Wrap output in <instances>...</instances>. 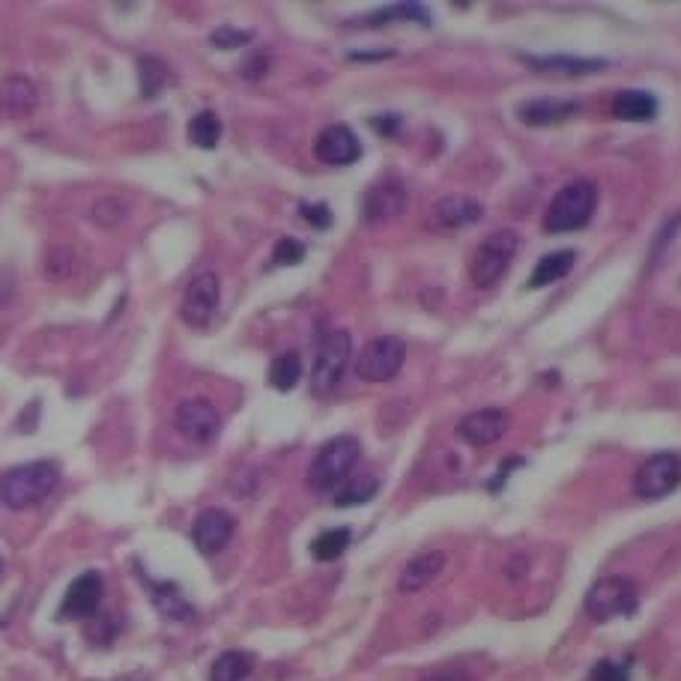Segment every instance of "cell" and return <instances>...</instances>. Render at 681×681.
<instances>
[{"label": "cell", "mask_w": 681, "mask_h": 681, "mask_svg": "<svg viewBox=\"0 0 681 681\" xmlns=\"http://www.w3.org/2000/svg\"><path fill=\"white\" fill-rule=\"evenodd\" d=\"M36 108V87L24 75H9L0 81V111L9 117H27Z\"/></svg>", "instance_id": "cell-19"}, {"label": "cell", "mask_w": 681, "mask_h": 681, "mask_svg": "<svg viewBox=\"0 0 681 681\" xmlns=\"http://www.w3.org/2000/svg\"><path fill=\"white\" fill-rule=\"evenodd\" d=\"M189 141L201 150H213L222 141V120L213 111H201L189 120Z\"/></svg>", "instance_id": "cell-26"}, {"label": "cell", "mask_w": 681, "mask_h": 681, "mask_svg": "<svg viewBox=\"0 0 681 681\" xmlns=\"http://www.w3.org/2000/svg\"><path fill=\"white\" fill-rule=\"evenodd\" d=\"M422 681H469V676L463 670H437V673L425 676Z\"/></svg>", "instance_id": "cell-36"}, {"label": "cell", "mask_w": 681, "mask_h": 681, "mask_svg": "<svg viewBox=\"0 0 681 681\" xmlns=\"http://www.w3.org/2000/svg\"><path fill=\"white\" fill-rule=\"evenodd\" d=\"M514 254H517V233L514 230H493L472 254V263H469L472 284L481 287V290L493 287L511 269Z\"/></svg>", "instance_id": "cell-4"}, {"label": "cell", "mask_w": 681, "mask_h": 681, "mask_svg": "<svg viewBox=\"0 0 681 681\" xmlns=\"http://www.w3.org/2000/svg\"><path fill=\"white\" fill-rule=\"evenodd\" d=\"M589 681H631V664L598 661V664L592 667V679Z\"/></svg>", "instance_id": "cell-33"}, {"label": "cell", "mask_w": 681, "mask_h": 681, "mask_svg": "<svg viewBox=\"0 0 681 681\" xmlns=\"http://www.w3.org/2000/svg\"><path fill=\"white\" fill-rule=\"evenodd\" d=\"M138 72H141V96H147V99L159 96L165 90L168 78H171L165 63L156 60V57H141L138 60Z\"/></svg>", "instance_id": "cell-29"}, {"label": "cell", "mask_w": 681, "mask_h": 681, "mask_svg": "<svg viewBox=\"0 0 681 681\" xmlns=\"http://www.w3.org/2000/svg\"><path fill=\"white\" fill-rule=\"evenodd\" d=\"M102 595H105V583H102V574L99 571H84L78 574L66 595H63V604H60V619H90L99 613V604H102Z\"/></svg>", "instance_id": "cell-11"}, {"label": "cell", "mask_w": 681, "mask_h": 681, "mask_svg": "<svg viewBox=\"0 0 681 681\" xmlns=\"http://www.w3.org/2000/svg\"><path fill=\"white\" fill-rule=\"evenodd\" d=\"M248 42H251V33L248 30H236V27H216L210 33V45L222 48V51H236V48H242Z\"/></svg>", "instance_id": "cell-32"}, {"label": "cell", "mask_w": 681, "mask_h": 681, "mask_svg": "<svg viewBox=\"0 0 681 681\" xmlns=\"http://www.w3.org/2000/svg\"><path fill=\"white\" fill-rule=\"evenodd\" d=\"M117 681H135V679H117Z\"/></svg>", "instance_id": "cell-37"}, {"label": "cell", "mask_w": 681, "mask_h": 681, "mask_svg": "<svg viewBox=\"0 0 681 681\" xmlns=\"http://www.w3.org/2000/svg\"><path fill=\"white\" fill-rule=\"evenodd\" d=\"M681 484V457L673 452L652 454L634 475V493L640 499H664Z\"/></svg>", "instance_id": "cell-8"}, {"label": "cell", "mask_w": 681, "mask_h": 681, "mask_svg": "<svg viewBox=\"0 0 681 681\" xmlns=\"http://www.w3.org/2000/svg\"><path fill=\"white\" fill-rule=\"evenodd\" d=\"M481 213H484V207H481L475 198H469V195H446V198L437 204V210H434L437 225L443 227L472 225V222L481 219Z\"/></svg>", "instance_id": "cell-21"}, {"label": "cell", "mask_w": 681, "mask_h": 681, "mask_svg": "<svg viewBox=\"0 0 681 681\" xmlns=\"http://www.w3.org/2000/svg\"><path fill=\"white\" fill-rule=\"evenodd\" d=\"M350 547V529L347 526H338V529H326L320 532L314 541H311V556L317 562H335L347 553Z\"/></svg>", "instance_id": "cell-24"}, {"label": "cell", "mask_w": 681, "mask_h": 681, "mask_svg": "<svg viewBox=\"0 0 681 681\" xmlns=\"http://www.w3.org/2000/svg\"><path fill=\"white\" fill-rule=\"evenodd\" d=\"M350 353H353L350 332L332 329V332H326L320 338L317 356H314V371H311V392L314 395L323 398V395H329L341 383V377H344V371L350 365Z\"/></svg>", "instance_id": "cell-5"}, {"label": "cell", "mask_w": 681, "mask_h": 681, "mask_svg": "<svg viewBox=\"0 0 681 681\" xmlns=\"http://www.w3.org/2000/svg\"><path fill=\"white\" fill-rule=\"evenodd\" d=\"M407 204H410V195H407L404 183H398V180H380V183H374L365 192L362 210H365V219L368 222H392V219H398L407 210Z\"/></svg>", "instance_id": "cell-13"}, {"label": "cell", "mask_w": 681, "mask_h": 681, "mask_svg": "<svg viewBox=\"0 0 681 681\" xmlns=\"http://www.w3.org/2000/svg\"><path fill=\"white\" fill-rule=\"evenodd\" d=\"M637 604H640L637 586L628 577H619V574L595 580L589 586V592H586V601H583L589 619H595V622H610L616 616H631V613H637Z\"/></svg>", "instance_id": "cell-6"}, {"label": "cell", "mask_w": 681, "mask_h": 681, "mask_svg": "<svg viewBox=\"0 0 681 681\" xmlns=\"http://www.w3.org/2000/svg\"><path fill=\"white\" fill-rule=\"evenodd\" d=\"M272 260H275L278 266H299V263L305 260V245H302L299 239H293V236H284V239L275 242Z\"/></svg>", "instance_id": "cell-30"}, {"label": "cell", "mask_w": 681, "mask_h": 681, "mask_svg": "<svg viewBox=\"0 0 681 681\" xmlns=\"http://www.w3.org/2000/svg\"><path fill=\"white\" fill-rule=\"evenodd\" d=\"M233 529H236V520L227 514L225 508H207V511L198 514L195 529H192L195 547L204 556H216V553L225 550L227 541L233 538Z\"/></svg>", "instance_id": "cell-14"}, {"label": "cell", "mask_w": 681, "mask_h": 681, "mask_svg": "<svg viewBox=\"0 0 681 681\" xmlns=\"http://www.w3.org/2000/svg\"><path fill=\"white\" fill-rule=\"evenodd\" d=\"M314 156L323 165H353L362 156V144H359V138H356V132L350 126L335 123V126H326L317 135Z\"/></svg>", "instance_id": "cell-12"}, {"label": "cell", "mask_w": 681, "mask_h": 681, "mask_svg": "<svg viewBox=\"0 0 681 681\" xmlns=\"http://www.w3.org/2000/svg\"><path fill=\"white\" fill-rule=\"evenodd\" d=\"M404 356H407V347H404L401 338L380 335V338H371L362 347L359 362H356V371L368 383H389L404 368Z\"/></svg>", "instance_id": "cell-7"}, {"label": "cell", "mask_w": 681, "mask_h": 681, "mask_svg": "<svg viewBox=\"0 0 681 681\" xmlns=\"http://www.w3.org/2000/svg\"><path fill=\"white\" fill-rule=\"evenodd\" d=\"M123 216H126V207L117 198H105V201L93 204V213H90V219L102 227H117L123 222Z\"/></svg>", "instance_id": "cell-31"}, {"label": "cell", "mask_w": 681, "mask_h": 681, "mask_svg": "<svg viewBox=\"0 0 681 681\" xmlns=\"http://www.w3.org/2000/svg\"><path fill=\"white\" fill-rule=\"evenodd\" d=\"M266 69H269V57L266 54H254V57H248L242 63V75L245 78H260V75H266Z\"/></svg>", "instance_id": "cell-35"}, {"label": "cell", "mask_w": 681, "mask_h": 681, "mask_svg": "<svg viewBox=\"0 0 681 681\" xmlns=\"http://www.w3.org/2000/svg\"><path fill=\"white\" fill-rule=\"evenodd\" d=\"M580 111V102L574 99H532V102H523L517 108L520 120L526 126H556V123H565L571 117H577Z\"/></svg>", "instance_id": "cell-18"}, {"label": "cell", "mask_w": 681, "mask_h": 681, "mask_svg": "<svg viewBox=\"0 0 681 681\" xmlns=\"http://www.w3.org/2000/svg\"><path fill=\"white\" fill-rule=\"evenodd\" d=\"M299 377H302V359L296 353H281V356L272 359V365H269V383H272V389L290 392V389H296Z\"/></svg>", "instance_id": "cell-27"}, {"label": "cell", "mask_w": 681, "mask_h": 681, "mask_svg": "<svg viewBox=\"0 0 681 681\" xmlns=\"http://www.w3.org/2000/svg\"><path fill=\"white\" fill-rule=\"evenodd\" d=\"M613 114L625 123H649L658 114V99L646 90H622L613 99Z\"/></svg>", "instance_id": "cell-20"}, {"label": "cell", "mask_w": 681, "mask_h": 681, "mask_svg": "<svg viewBox=\"0 0 681 681\" xmlns=\"http://www.w3.org/2000/svg\"><path fill=\"white\" fill-rule=\"evenodd\" d=\"M574 263H577V251H571V248L544 254V257L538 260V266L532 269L529 287H532V290H541V287H547V284L562 281V278L574 269Z\"/></svg>", "instance_id": "cell-22"}, {"label": "cell", "mask_w": 681, "mask_h": 681, "mask_svg": "<svg viewBox=\"0 0 681 681\" xmlns=\"http://www.w3.org/2000/svg\"><path fill=\"white\" fill-rule=\"evenodd\" d=\"M302 219L317 230H326L332 225V213L326 204H302Z\"/></svg>", "instance_id": "cell-34"}, {"label": "cell", "mask_w": 681, "mask_h": 681, "mask_svg": "<svg viewBox=\"0 0 681 681\" xmlns=\"http://www.w3.org/2000/svg\"><path fill=\"white\" fill-rule=\"evenodd\" d=\"M508 431V413L487 407V410H475L469 413L460 425H457V437L466 440L469 446H490L496 443L502 434Z\"/></svg>", "instance_id": "cell-15"}, {"label": "cell", "mask_w": 681, "mask_h": 681, "mask_svg": "<svg viewBox=\"0 0 681 681\" xmlns=\"http://www.w3.org/2000/svg\"><path fill=\"white\" fill-rule=\"evenodd\" d=\"M523 63H529L535 72L553 75V78H580V75H595V72L607 69V60H595V57H568V54H550V57L523 54Z\"/></svg>", "instance_id": "cell-16"}, {"label": "cell", "mask_w": 681, "mask_h": 681, "mask_svg": "<svg viewBox=\"0 0 681 681\" xmlns=\"http://www.w3.org/2000/svg\"><path fill=\"white\" fill-rule=\"evenodd\" d=\"M254 670V658L248 652L230 649L225 655L216 658L213 670H210V681H245Z\"/></svg>", "instance_id": "cell-23"}, {"label": "cell", "mask_w": 681, "mask_h": 681, "mask_svg": "<svg viewBox=\"0 0 681 681\" xmlns=\"http://www.w3.org/2000/svg\"><path fill=\"white\" fill-rule=\"evenodd\" d=\"M153 601H156L159 613L168 616V619H192L195 616V607L183 598V592L174 583H156Z\"/></svg>", "instance_id": "cell-25"}, {"label": "cell", "mask_w": 681, "mask_h": 681, "mask_svg": "<svg viewBox=\"0 0 681 681\" xmlns=\"http://www.w3.org/2000/svg\"><path fill=\"white\" fill-rule=\"evenodd\" d=\"M359 457H362L359 440H353V437H335V440H329L317 452V457L311 460V466H308V487L311 490H320V493L335 490L353 472V466L359 463Z\"/></svg>", "instance_id": "cell-3"}, {"label": "cell", "mask_w": 681, "mask_h": 681, "mask_svg": "<svg viewBox=\"0 0 681 681\" xmlns=\"http://www.w3.org/2000/svg\"><path fill=\"white\" fill-rule=\"evenodd\" d=\"M598 204V189L589 180H574L556 192L544 213V230L547 233H568L589 225Z\"/></svg>", "instance_id": "cell-2"}, {"label": "cell", "mask_w": 681, "mask_h": 681, "mask_svg": "<svg viewBox=\"0 0 681 681\" xmlns=\"http://www.w3.org/2000/svg\"><path fill=\"white\" fill-rule=\"evenodd\" d=\"M174 425L177 431L192 440V443H213L219 428H222V416L219 410L207 401V398H192V401H183L174 413Z\"/></svg>", "instance_id": "cell-10"}, {"label": "cell", "mask_w": 681, "mask_h": 681, "mask_svg": "<svg viewBox=\"0 0 681 681\" xmlns=\"http://www.w3.org/2000/svg\"><path fill=\"white\" fill-rule=\"evenodd\" d=\"M446 562H449V556H446L443 550H431V553H422V556L410 559V562L404 565L401 577H398V592L413 595V592L428 589V586L443 574Z\"/></svg>", "instance_id": "cell-17"}, {"label": "cell", "mask_w": 681, "mask_h": 681, "mask_svg": "<svg viewBox=\"0 0 681 681\" xmlns=\"http://www.w3.org/2000/svg\"><path fill=\"white\" fill-rule=\"evenodd\" d=\"M377 490H380V481L374 478V475H365V478H359V481H350L347 487H341L335 496H332V502L338 505V508H353V505H365V502H371L374 496H377Z\"/></svg>", "instance_id": "cell-28"}, {"label": "cell", "mask_w": 681, "mask_h": 681, "mask_svg": "<svg viewBox=\"0 0 681 681\" xmlns=\"http://www.w3.org/2000/svg\"><path fill=\"white\" fill-rule=\"evenodd\" d=\"M219 302H222V281L216 272H201L198 278H192V284L186 287L183 293V305H180V314L189 326L201 329L207 326L216 311H219Z\"/></svg>", "instance_id": "cell-9"}, {"label": "cell", "mask_w": 681, "mask_h": 681, "mask_svg": "<svg viewBox=\"0 0 681 681\" xmlns=\"http://www.w3.org/2000/svg\"><path fill=\"white\" fill-rule=\"evenodd\" d=\"M60 484V466L51 460H33L12 466L0 475V502L12 511H27L45 502Z\"/></svg>", "instance_id": "cell-1"}]
</instances>
